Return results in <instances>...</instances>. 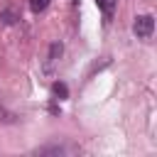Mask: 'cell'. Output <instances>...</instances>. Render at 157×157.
Listing matches in <instances>:
<instances>
[{
  "label": "cell",
  "mask_w": 157,
  "mask_h": 157,
  "mask_svg": "<svg viewBox=\"0 0 157 157\" xmlns=\"http://www.w3.org/2000/svg\"><path fill=\"white\" fill-rule=\"evenodd\" d=\"M152 29H155V17H152V15H137V17H135V22H132L135 37L150 39V37H152Z\"/></svg>",
  "instance_id": "6da1fadb"
},
{
  "label": "cell",
  "mask_w": 157,
  "mask_h": 157,
  "mask_svg": "<svg viewBox=\"0 0 157 157\" xmlns=\"http://www.w3.org/2000/svg\"><path fill=\"white\" fill-rule=\"evenodd\" d=\"M61 54H64V44H61V42H52V44H49V52H47V64H44V66L52 69V66L61 59Z\"/></svg>",
  "instance_id": "7a4b0ae2"
},
{
  "label": "cell",
  "mask_w": 157,
  "mask_h": 157,
  "mask_svg": "<svg viewBox=\"0 0 157 157\" xmlns=\"http://www.w3.org/2000/svg\"><path fill=\"white\" fill-rule=\"evenodd\" d=\"M74 147H69V145H59V142H52V145H44V147H37L34 150V155H66V152H71Z\"/></svg>",
  "instance_id": "3957f363"
},
{
  "label": "cell",
  "mask_w": 157,
  "mask_h": 157,
  "mask_svg": "<svg viewBox=\"0 0 157 157\" xmlns=\"http://www.w3.org/2000/svg\"><path fill=\"white\" fill-rule=\"evenodd\" d=\"M96 5L101 7V12H103L105 22H110V20H113V12H115V5H118V0H96Z\"/></svg>",
  "instance_id": "277c9868"
},
{
  "label": "cell",
  "mask_w": 157,
  "mask_h": 157,
  "mask_svg": "<svg viewBox=\"0 0 157 157\" xmlns=\"http://www.w3.org/2000/svg\"><path fill=\"white\" fill-rule=\"evenodd\" d=\"M17 20H20V15H17L15 10H10V7L0 10V22H2V25H15Z\"/></svg>",
  "instance_id": "5b68a950"
},
{
  "label": "cell",
  "mask_w": 157,
  "mask_h": 157,
  "mask_svg": "<svg viewBox=\"0 0 157 157\" xmlns=\"http://www.w3.org/2000/svg\"><path fill=\"white\" fill-rule=\"evenodd\" d=\"M52 93L56 96V101H64L69 96V88H66V83H54L52 86Z\"/></svg>",
  "instance_id": "8992f818"
},
{
  "label": "cell",
  "mask_w": 157,
  "mask_h": 157,
  "mask_svg": "<svg viewBox=\"0 0 157 157\" xmlns=\"http://www.w3.org/2000/svg\"><path fill=\"white\" fill-rule=\"evenodd\" d=\"M15 118H17V115H15V113H10V110L0 103V123H15Z\"/></svg>",
  "instance_id": "52a82bcc"
},
{
  "label": "cell",
  "mask_w": 157,
  "mask_h": 157,
  "mask_svg": "<svg viewBox=\"0 0 157 157\" xmlns=\"http://www.w3.org/2000/svg\"><path fill=\"white\" fill-rule=\"evenodd\" d=\"M47 5H49V0H29V7H32L34 12H44Z\"/></svg>",
  "instance_id": "ba28073f"
}]
</instances>
